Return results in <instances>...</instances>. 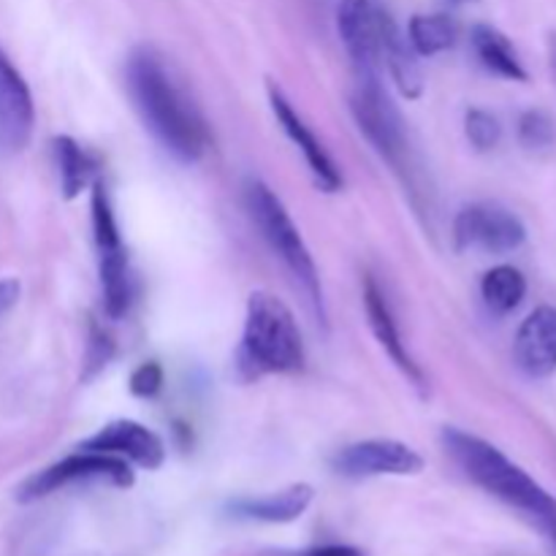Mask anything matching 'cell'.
Returning <instances> with one entry per match:
<instances>
[{
  "label": "cell",
  "instance_id": "1",
  "mask_svg": "<svg viewBox=\"0 0 556 556\" xmlns=\"http://www.w3.org/2000/svg\"><path fill=\"white\" fill-rule=\"evenodd\" d=\"M128 92L139 112L141 123L150 134L172 152L177 161L195 163L206 152L204 119L199 109L188 98V92L177 85L163 58L152 49H136L125 65Z\"/></svg>",
  "mask_w": 556,
  "mask_h": 556
},
{
  "label": "cell",
  "instance_id": "2",
  "mask_svg": "<svg viewBox=\"0 0 556 556\" xmlns=\"http://www.w3.org/2000/svg\"><path fill=\"white\" fill-rule=\"evenodd\" d=\"M443 443L456 459V465L467 472V478L486 489L492 497L521 510L546 530L556 525V500L535 478L527 476L519 465H514L503 451L494 448L486 440L476 438V434L462 432V429H445Z\"/></svg>",
  "mask_w": 556,
  "mask_h": 556
},
{
  "label": "cell",
  "instance_id": "3",
  "mask_svg": "<svg viewBox=\"0 0 556 556\" xmlns=\"http://www.w3.org/2000/svg\"><path fill=\"white\" fill-rule=\"evenodd\" d=\"M242 367L250 375L296 372L304 364V342L296 318L282 299L275 293L255 291L248 299L244 315L242 348H239Z\"/></svg>",
  "mask_w": 556,
  "mask_h": 556
},
{
  "label": "cell",
  "instance_id": "4",
  "mask_svg": "<svg viewBox=\"0 0 556 556\" xmlns=\"http://www.w3.org/2000/svg\"><path fill=\"white\" fill-rule=\"evenodd\" d=\"M244 199H248L250 215H253L258 231L264 233L266 244L280 255L282 264L291 269L299 286L304 288L313 307L324 315V291H320L318 266H315L309 248L304 244L302 231L293 223V217L288 215L286 204L261 179H250L248 190H244Z\"/></svg>",
  "mask_w": 556,
  "mask_h": 556
},
{
  "label": "cell",
  "instance_id": "5",
  "mask_svg": "<svg viewBox=\"0 0 556 556\" xmlns=\"http://www.w3.org/2000/svg\"><path fill=\"white\" fill-rule=\"evenodd\" d=\"M351 112L356 117L358 130L367 136L369 144L391 161L394 166H402L407 155V130L400 109L386 92L383 81L378 74L358 76L356 90L351 98Z\"/></svg>",
  "mask_w": 556,
  "mask_h": 556
},
{
  "label": "cell",
  "instance_id": "6",
  "mask_svg": "<svg viewBox=\"0 0 556 556\" xmlns=\"http://www.w3.org/2000/svg\"><path fill=\"white\" fill-rule=\"evenodd\" d=\"M112 483V486H130L134 483V472H130L128 462L119 456L109 454H92V451H76V454L65 456L58 465L47 467L38 476H33L25 486L20 489L22 503H33L47 494L58 492V489L71 486V483Z\"/></svg>",
  "mask_w": 556,
  "mask_h": 556
},
{
  "label": "cell",
  "instance_id": "7",
  "mask_svg": "<svg viewBox=\"0 0 556 556\" xmlns=\"http://www.w3.org/2000/svg\"><path fill=\"white\" fill-rule=\"evenodd\" d=\"M456 248L505 255L525 244L527 228L510 210L497 204H472L454 223Z\"/></svg>",
  "mask_w": 556,
  "mask_h": 556
},
{
  "label": "cell",
  "instance_id": "8",
  "mask_svg": "<svg viewBox=\"0 0 556 556\" xmlns=\"http://www.w3.org/2000/svg\"><path fill=\"white\" fill-rule=\"evenodd\" d=\"M386 11L372 0H340L337 5V30L353 60L356 76L378 74L380 63V33H383Z\"/></svg>",
  "mask_w": 556,
  "mask_h": 556
},
{
  "label": "cell",
  "instance_id": "9",
  "mask_svg": "<svg viewBox=\"0 0 556 556\" xmlns=\"http://www.w3.org/2000/svg\"><path fill=\"white\" fill-rule=\"evenodd\" d=\"M334 470L345 478L418 476L424 470V459L400 440H364L334 456Z\"/></svg>",
  "mask_w": 556,
  "mask_h": 556
},
{
  "label": "cell",
  "instance_id": "10",
  "mask_svg": "<svg viewBox=\"0 0 556 556\" xmlns=\"http://www.w3.org/2000/svg\"><path fill=\"white\" fill-rule=\"evenodd\" d=\"M81 451H92V454H109L119 456L125 462L144 467V470H157L166 459V445L157 438L152 429L136 421H112L92 434L90 440L79 445Z\"/></svg>",
  "mask_w": 556,
  "mask_h": 556
},
{
  "label": "cell",
  "instance_id": "11",
  "mask_svg": "<svg viewBox=\"0 0 556 556\" xmlns=\"http://www.w3.org/2000/svg\"><path fill=\"white\" fill-rule=\"evenodd\" d=\"M269 103H271V112H275L277 123L280 128L286 130L288 139L302 150L304 161H307L309 172H313L315 182L326 190V193H334V190L342 188V174L337 168V163L331 161V155L326 152V147L320 144L318 136L309 130V125L304 123L302 117L296 114V109L291 106L286 96H282L280 87L275 81H269Z\"/></svg>",
  "mask_w": 556,
  "mask_h": 556
},
{
  "label": "cell",
  "instance_id": "12",
  "mask_svg": "<svg viewBox=\"0 0 556 556\" xmlns=\"http://www.w3.org/2000/svg\"><path fill=\"white\" fill-rule=\"evenodd\" d=\"M516 364L530 378H548L556 372V307L532 309L519 326L514 345Z\"/></svg>",
  "mask_w": 556,
  "mask_h": 556
},
{
  "label": "cell",
  "instance_id": "13",
  "mask_svg": "<svg viewBox=\"0 0 556 556\" xmlns=\"http://www.w3.org/2000/svg\"><path fill=\"white\" fill-rule=\"evenodd\" d=\"M364 313H367L369 329L378 337V342L383 345V351L389 353L391 362L402 369V375H405L416 389H424V386H427V378H424L421 367H418V364L413 362L410 353H407V345L402 342L400 334V326H396L394 313H391L389 299H386V293L380 291V286L372 277L364 280Z\"/></svg>",
  "mask_w": 556,
  "mask_h": 556
},
{
  "label": "cell",
  "instance_id": "14",
  "mask_svg": "<svg viewBox=\"0 0 556 556\" xmlns=\"http://www.w3.org/2000/svg\"><path fill=\"white\" fill-rule=\"evenodd\" d=\"M33 119H36V109H33L30 87L11 65L9 54L0 49V123H3L0 136L5 144H25L33 130Z\"/></svg>",
  "mask_w": 556,
  "mask_h": 556
},
{
  "label": "cell",
  "instance_id": "15",
  "mask_svg": "<svg viewBox=\"0 0 556 556\" xmlns=\"http://www.w3.org/2000/svg\"><path fill=\"white\" fill-rule=\"evenodd\" d=\"M313 497V486L293 483V486L266 494V497L237 500V503H231V514L239 516V519L266 521V525H288V521H296L309 508Z\"/></svg>",
  "mask_w": 556,
  "mask_h": 556
},
{
  "label": "cell",
  "instance_id": "16",
  "mask_svg": "<svg viewBox=\"0 0 556 556\" xmlns=\"http://www.w3.org/2000/svg\"><path fill=\"white\" fill-rule=\"evenodd\" d=\"M380 63L389 68L391 79L400 87L405 98H418L424 92V71L418 65L410 41L400 33L396 22L389 14L383 16V33H380Z\"/></svg>",
  "mask_w": 556,
  "mask_h": 556
},
{
  "label": "cell",
  "instance_id": "17",
  "mask_svg": "<svg viewBox=\"0 0 556 556\" xmlns=\"http://www.w3.org/2000/svg\"><path fill=\"white\" fill-rule=\"evenodd\" d=\"M472 49H476L478 60H481L492 74L503 76V79H510V81L530 79L527 68L521 65L516 47L510 43V38L505 36V33L497 30V27L492 25L472 27Z\"/></svg>",
  "mask_w": 556,
  "mask_h": 556
},
{
  "label": "cell",
  "instance_id": "18",
  "mask_svg": "<svg viewBox=\"0 0 556 556\" xmlns=\"http://www.w3.org/2000/svg\"><path fill=\"white\" fill-rule=\"evenodd\" d=\"M459 38V27L448 14H416L407 22V41L421 58L448 52Z\"/></svg>",
  "mask_w": 556,
  "mask_h": 556
},
{
  "label": "cell",
  "instance_id": "19",
  "mask_svg": "<svg viewBox=\"0 0 556 556\" xmlns=\"http://www.w3.org/2000/svg\"><path fill=\"white\" fill-rule=\"evenodd\" d=\"M481 296L486 307L497 315H508L525 302L527 280L516 266H494L481 280Z\"/></svg>",
  "mask_w": 556,
  "mask_h": 556
},
{
  "label": "cell",
  "instance_id": "20",
  "mask_svg": "<svg viewBox=\"0 0 556 556\" xmlns=\"http://www.w3.org/2000/svg\"><path fill=\"white\" fill-rule=\"evenodd\" d=\"M54 157H58L63 195L65 199H76L87 188V182H90L92 161L71 136H58L54 139Z\"/></svg>",
  "mask_w": 556,
  "mask_h": 556
},
{
  "label": "cell",
  "instance_id": "21",
  "mask_svg": "<svg viewBox=\"0 0 556 556\" xmlns=\"http://www.w3.org/2000/svg\"><path fill=\"white\" fill-rule=\"evenodd\" d=\"M556 139V128L546 112L541 109H530L519 117V141L527 150H546Z\"/></svg>",
  "mask_w": 556,
  "mask_h": 556
},
{
  "label": "cell",
  "instance_id": "22",
  "mask_svg": "<svg viewBox=\"0 0 556 556\" xmlns=\"http://www.w3.org/2000/svg\"><path fill=\"white\" fill-rule=\"evenodd\" d=\"M465 134L476 150L486 152L492 147H497L503 128H500V119L492 112H486V109H470L465 119Z\"/></svg>",
  "mask_w": 556,
  "mask_h": 556
},
{
  "label": "cell",
  "instance_id": "23",
  "mask_svg": "<svg viewBox=\"0 0 556 556\" xmlns=\"http://www.w3.org/2000/svg\"><path fill=\"white\" fill-rule=\"evenodd\" d=\"M161 386H163V369L161 364L155 362L141 364V367L130 375V394L141 396V400L155 396L157 391H161Z\"/></svg>",
  "mask_w": 556,
  "mask_h": 556
},
{
  "label": "cell",
  "instance_id": "24",
  "mask_svg": "<svg viewBox=\"0 0 556 556\" xmlns=\"http://www.w3.org/2000/svg\"><path fill=\"white\" fill-rule=\"evenodd\" d=\"M114 345L109 342V337L103 334L101 329L92 326V337H90V348H87V375L85 378H92L101 367H106V362L112 358Z\"/></svg>",
  "mask_w": 556,
  "mask_h": 556
},
{
  "label": "cell",
  "instance_id": "25",
  "mask_svg": "<svg viewBox=\"0 0 556 556\" xmlns=\"http://www.w3.org/2000/svg\"><path fill=\"white\" fill-rule=\"evenodd\" d=\"M302 556H367V554L356 546H345V543H329V546L307 548Z\"/></svg>",
  "mask_w": 556,
  "mask_h": 556
},
{
  "label": "cell",
  "instance_id": "26",
  "mask_svg": "<svg viewBox=\"0 0 556 556\" xmlns=\"http://www.w3.org/2000/svg\"><path fill=\"white\" fill-rule=\"evenodd\" d=\"M16 302H20V282L0 280V318H3V315L9 313Z\"/></svg>",
  "mask_w": 556,
  "mask_h": 556
},
{
  "label": "cell",
  "instance_id": "27",
  "mask_svg": "<svg viewBox=\"0 0 556 556\" xmlns=\"http://www.w3.org/2000/svg\"><path fill=\"white\" fill-rule=\"evenodd\" d=\"M454 5H467V3H478V0H451Z\"/></svg>",
  "mask_w": 556,
  "mask_h": 556
},
{
  "label": "cell",
  "instance_id": "28",
  "mask_svg": "<svg viewBox=\"0 0 556 556\" xmlns=\"http://www.w3.org/2000/svg\"><path fill=\"white\" fill-rule=\"evenodd\" d=\"M552 54H554V68H556V38H554V43H552Z\"/></svg>",
  "mask_w": 556,
  "mask_h": 556
},
{
  "label": "cell",
  "instance_id": "29",
  "mask_svg": "<svg viewBox=\"0 0 556 556\" xmlns=\"http://www.w3.org/2000/svg\"><path fill=\"white\" fill-rule=\"evenodd\" d=\"M548 532H552V538H554V546H556V525H554L552 530H548Z\"/></svg>",
  "mask_w": 556,
  "mask_h": 556
}]
</instances>
